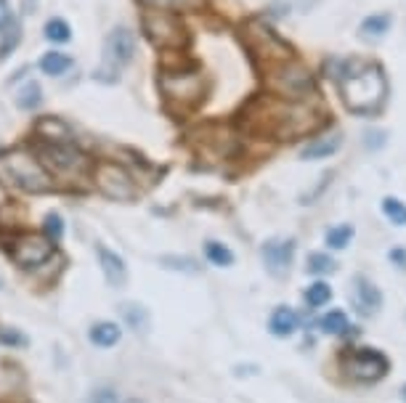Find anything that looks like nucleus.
Wrapping results in <instances>:
<instances>
[{"mask_svg":"<svg viewBox=\"0 0 406 403\" xmlns=\"http://www.w3.org/2000/svg\"><path fill=\"white\" fill-rule=\"evenodd\" d=\"M159 85L173 101H197L202 95V83L197 74H165Z\"/></svg>","mask_w":406,"mask_h":403,"instance_id":"nucleus-12","label":"nucleus"},{"mask_svg":"<svg viewBox=\"0 0 406 403\" xmlns=\"http://www.w3.org/2000/svg\"><path fill=\"white\" fill-rule=\"evenodd\" d=\"M269 329L274 337H290L298 329V313L287 305H279L269 318Z\"/></svg>","mask_w":406,"mask_h":403,"instance_id":"nucleus-16","label":"nucleus"},{"mask_svg":"<svg viewBox=\"0 0 406 403\" xmlns=\"http://www.w3.org/2000/svg\"><path fill=\"white\" fill-rule=\"evenodd\" d=\"M354 305L361 316H372L383 305V295L366 276H356L354 279Z\"/></svg>","mask_w":406,"mask_h":403,"instance_id":"nucleus-13","label":"nucleus"},{"mask_svg":"<svg viewBox=\"0 0 406 403\" xmlns=\"http://www.w3.org/2000/svg\"><path fill=\"white\" fill-rule=\"evenodd\" d=\"M51 255H53V242L48 236H40V233H24V236H19V239L13 242V247H11V257H13L21 268L43 265Z\"/></svg>","mask_w":406,"mask_h":403,"instance_id":"nucleus-10","label":"nucleus"},{"mask_svg":"<svg viewBox=\"0 0 406 403\" xmlns=\"http://www.w3.org/2000/svg\"><path fill=\"white\" fill-rule=\"evenodd\" d=\"M266 112H269L266 130L276 138H295L308 133L311 127H316V117L298 104H287V106L271 104L266 106Z\"/></svg>","mask_w":406,"mask_h":403,"instance_id":"nucleus-5","label":"nucleus"},{"mask_svg":"<svg viewBox=\"0 0 406 403\" xmlns=\"http://www.w3.org/2000/svg\"><path fill=\"white\" fill-rule=\"evenodd\" d=\"M305 300H308V305L311 308H322L327 305L329 300H332V286L324 284V281H316L305 289Z\"/></svg>","mask_w":406,"mask_h":403,"instance_id":"nucleus-28","label":"nucleus"},{"mask_svg":"<svg viewBox=\"0 0 406 403\" xmlns=\"http://www.w3.org/2000/svg\"><path fill=\"white\" fill-rule=\"evenodd\" d=\"M340 146H343V136H340V133L313 138L311 144L303 148V159H327V157H332Z\"/></svg>","mask_w":406,"mask_h":403,"instance_id":"nucleus-15","label":"nucleus"},{"mask_svg":"<svg viewBox=\"0 0 406 403\" xmlns=\"http://www.w3.org/2000/svg\"><path fill=\"white\" fill-rule=\"evenodd\" d=\"M271 90H276L281 98H290V101H300L303 95H308L313 90V80L311 74L305 72L298 64H281L276 66L269 77Z\"/></svg>","mask_w":406,"mask_h":403,"instance_id":"nucleus-8","label":"nucleus"},{"mask_svg":"<svg viewBox=\"0 0 406 403\" xmlns=\"http://www.w3.org/2000/svg\"><path fill=\"white\" fill-rule=\"evenodd\" d=\"M40 162L59 178H83L91 170V159L72 144H43Z\"/></svg>","mask_w":406,"mask_h":403,"instance_id":"nucleus-4","label":"nucleus"},{"mask_svg":"<svg viewBox=\"0 0 406 403\" xmlns=\"http://www.w3.org/2000/svg\"><path fill=\"white\" fill-rule=\"evenodd\" d=\"M383 215L393 226H406V204L396 197H385L383 199Z\"/></svg>","mask_w":406,"mask_h":403,"instance_id":"nucleus-27","label":"nucleus"},{"mask_svg":"<svg viewBox=\"0 0 406 403\" xmlns=\"http://www.w3.org/2000/svg\"><path fill=\"white\" fill-rule=\"evenodd\" d=\"M263 263H266V271L276 279H284L290 274L292 257H295V242L292 239H269L263 244Z\"/></svg>","mask_w":406,"mask_h":403,"instance_id":"nucleus-11","label":"nucleus"},{"mask_svg":"<svg viewBox=\"0 0 406 403\" xmlns=\"http://www.w3.org/2000/svg\"><path fill=\"white\" fill-rule=\"evenodd\" d=\"M390 24H393V16H390V13H372V16H366V19L361 21L359 35H361L364 40H380V37L390 30Z\"/></svg>","mask_w":406,"mask_h":403,"instance_id":"nucleus-17","label":"nucleus"},{"mask_svg":"<svg viewBox=\"0 0 406 403\" xmlns=\"http://www.w3.org/2000/svg\"><path fill=\"white\" fill-rule=\"evenodd\" d=\"M38 136L48 138L51 144H69V127L53 117H43L38 122Z\"/></svg>","mask_w":406,"mask_h":403,"instance_id":"nucleus-19","label":"nucleus"},{"mask_svg":"<svg viewBox=\"0 0 406 403\" xmlns=\"http://www.w3.org/2000/svg\"><path fill=\"white\" fill-rule=\"evenodd\" d=\"M0 178L30 194H45L53 186L51 175L43 168L40 159H35L27 151H11L0 159Z\"/></svg>","mask_w":406,"mask_h":403,"instance_id":"nucleus-2","label":"nucleus"},{"mask_svg":"<svg viewBox=\"0 0 406 403\" xmlns=\"http://www.w3.org/2000/svg\"><path fill=\"white\" fill-rule=\"evenodd\" d=\"M340 366H343L345 377H351L354 382H377L388 374L390 361L377 348H356L348 350L340 358Z\"/></svg>","mask_w":406,"mask_h":403,"instance_id":"nucleus-6","label":"nucleus"},{"mask_svg":"<svg viewBox=\"0 0 406 403\" xmlns=\"http://www.w3.org/2000/svg\"><path fill=\"white\" fill-rule=\"evenodd\" d=\"M38 8V0H24V13H35Z\"/></svg>","mask_w":406,"mask_h":403,"instance_id":"nucleus-37","label":"nucleus"},{"mask_svg":"<svg viewBox=\"0 0 406 403\" xmlns=\"http://www.w3.org/2000/svg\"><path fill=\"white\" fill-rule=\"evenodd\" d=\"M21 40V24L11 19L6 27H3V42H0V59H6Z\"/></svg>","mask_w":406,"mask_h":403,"instance_id":"nucleus-26","label":"nucleus"},{"mask_svg":"<svg viewBox=\"0 0 406 403\" xmlns=\"http://www.w3.org/2000/svg\"><path fill=\"white\" fill-rule=\"evenodd\" d=\"M40 69L45 74H51V77H62V74H67L72 69V56H67L62 51L45 53L40 59Z\"/></svg>","mask_w":406,"mask_h":403,"instance_id":"nucleus-20","label":"nucleus"},{"mask_svg":"<svg viewBox=\"0 0 406 403\" xmlns=\"http://www.w3.org/2000/svg\"><path fill=\"white\" fill-rule=\"evenodd\" d=\"M319 329H322L324 334L340 337V334H348L351 321H348V316H345L343 310H329V313H324V316L319 318Z\"/></svg>","mask_w":406,"mask_h":403,"instance_id":"nucleus-21","label":"nucleus"},{"mask_svg":"<svg viewBox=\"0 0 406 403\" xmlns=\"http://www.w3.org/2000/svg\"><path fill=\"white\" fill-rule=\"evenodd\" d=\"M152 11H170V8H197L199 0H141Z\"/></svg>","mask_w":406,"mask_h":403,"instance_id":"nucleus-32","label":"nucleus"},{"mask_svg":"<svg viewBox=\"0 0 406 403\" xmlns=\"http://www.w3.org/2000/svg\"><path fill=\"white\" fill-rule=\"evenodd\" d=\"M11 21V8H9V0H0V30L6 27Z\"/></svg>","mask_w":406,"mask_h":403,"instance_id":"nucleus-35","label":"nucleus"},{"mask_svg":"<svg viewBox=\"0 0 406 403\" xmlns=\"http://www.w3.org/2000/svg\"><path fill=\"white\" fill-rule=\"evenodd\" d=\"M45 37L51 42H67L72 37V30H69V24L64 19H48V24H45Z\"/></svg>","mask_w":406,"mask_h":403,"instance_id":"nucleus-31","label":"nucleus"},{"mask_svg":"<svg viewBox=\"0 0 406 403\" xmlns=\"http://www.w3.org/2000/svg\"><path fill=\"white\" fill-rule=\"evenodd\" d=\"M0 342L3 345H11V348H21V345H27V337L24 334H19L16 329H6V327H0Z\"/></svg>","mask_w":406,"mask_h":403,"instance_id":"nucleus-34","label":"nucleus"},{"mask_svg":"<svg viewBox=\"0 0 406 403\" xmlns=\"http://www.w3.org/2000/svg\"><path fill=\"white\" fill-rule=\"evenodd\" d=\"M144 30L152 37V42L162 45V48H176V45L184 42V27H181L176 13H170V11H152V13H146Z\"/></svg>","mask_w":406,"mask_h":403,"instance_id":"nucleus-9","label":"nucleus"},{"mask_svg":"<svg viewBox=\"0 0 406 403\" xmlns=\"http://www.w3.org/2000/svg\"><path fill=\"white\" fill-rule=\"evenodd\" d=\"M117 403H144V401H138V398H128V401H120V398H117Z\"/></svg>","mask_w":406,"mask_h":403,"instance_id":"nucleus-38","label":"nucleus"},{"mask_svg":"<svg viewBox=\"0 0 406 403\" xmlns=\"http://www.w3.org/2000/svg\"><path fill=\"white\" fill-rule=\"evenodd\" d=\"M135 53V35L128 27H115V30L106 35L104 40V59H101V66L96 77L104 80V83H115L123 66L133 62Z\"/></svg>","mask_w":406,"mask_h":403,"instance_id":"nucleus-3","label":"nucleus"},{"mask_svg":"<svg viewBox=\"0 0 406 403\" xmlns=\"http://www.w3.org/2000/svg\"><path fill=\"white\" fill-rule=\"evenodd\" d=\"M45 236H48L51 242H59L64 236V221L59 212H48V215H45Z\"/></svg>","mask_w":406,"mask_h":403,"instance_id":"nucleus-33","label":"nucleus"},{"mask_svg":"<svg viewBox=\"0 0 406 403\" xmlns=\"http://www.w3.org/2000/svg\"><path fill=\"white\" fill-rule=\"evenodd\" d=\"M401 395H404V401H406V385H404V390H401Z\"/></svg>","mask_w":406,"mask_h":403,"instance_id":"nucleus-39","label":"nucleus"},{"mask_svg":"<svg viewBox=\"0 0 406 403\" xmlns=\"http://www.w3.org/2000/svg\"><path fill=\"white\" fill-rule=\"evenodd\" d=\"M205 257H208L213 265H220V268H229V265L234 263V252H231L226 244H220V242L205 244Z\"/></svg>","mask_w":406,"mask_h":403,"instance_id":"nucleus-25","label":"nucleus"},{"mask_svg":"<svg viewBox=\"0 0 406 403\" xmlns=\"http://www.w3.org/2000/svg\"><path fill=\"white\" fill-rule=\"evenodd\" d=\"M120 313L128 321V327L133 332H149V313H146L144 305H135V303H123L120 305Z\"/></svg>","mask_w":406,"mask_h":403,"instance_id":"nucleus-22","label":"nucleus"},{"mask_svg":"<svg viewBox=\"0 0 406 403\" xmlns=\"http://www.w3.org/2000/svg\"><path fill=\"white\" fill-rule=\"evenodd\" d=\"M40 101H43V90L35 80H30V83L16 93V106H19V109H27V112H30V109H38Z\"/></svg>","mask_w":406,"mask_h":403,"instance_id":"nucleus-23","label":"nucleus"},{"mask_svg":"<svg viewBox=\"0 0 406 403\" xmlns=\"http://www.w3.org/2000/svg\"><path fill=\"white\" fill-rule=\"evenodd\" d=\"M337 263L327 252H311L308 255V271L316 276H324V274H332Z\"/></svg>","mask_w":406,"mask_h":403,"instance_id":"nucleus-30","label":"nucleus"},{"mask_svg":"<svg viewBox=\"0 0 406 403\" xmlns=\"http://www.w3.org/2000/svg\"><path fill=\"white\" fill-rule=\"evenodd\" d=\"M337 83H340L345 106L356 115H372L385 101V77L375 64L359 62V59L345 62L337 74Z\"/></svg>","mask_w":406,"mask_h":403,"instance_id":"nucleus-1","label":"nucleus"},{"mask_svg":"<svg viewBox=\"0 0 406 403\" xmlns=\"http://www.w3.org/2000/svg\"><path fill=\"white\" fill-rule=\"evenodd\" d=\"M94 178L98 191L106 194L109 199L130 202L135 199V194H138V186H135L133 175H130L123 165H117V162H101V165H96Z\"/></svg>","mask_w":406,"mask_h":403,"instance_id":"nucleus-7","label":"nucleus"},{"mask_svg":"<svg viewBox=\"0 0 406 403\" xmlns=\"http://www.w3.org/2000/svg\"><path fill=\"white\" fill-rule=\"evenodd\" d=\"M390 260H396L398 268H406V252H401V250H393V252H390Z\"/></svg>","mask_w":406,"mask_h":403,"instance_id":"nucleus-36","label":"nucleus"},{"mask_svg":"<svg viewBox=\"0 0 406 403\" xmlns=\"http://www.w3.org/2000/svg\"><path fill=\"white\" fill-rule=\"evenodd\" d=\"M88 337H91V342H94V345H98V348H112V345H117V342H120L123 332H120V327H117V324H112V321H98V324H94V327H91Z\"/></svg>","mask_w":406,"mask_h":403,"instance_id":"nucleus-18","label":"nucleus"},{"mask_svg":"<svg viewBox=\"0 0 406 403\" xmlns=\"http://www.w3.org/2000/svg\"><path fill=\"white\" fill-rule=\"evenodd\" d=\"M354 226H348V223H340V226H334L327 231V247L329 250H345L351 239H354Z\"/></svg>","mask_w":406,"mask_h":403,"instance_id":"nucleus-24","label":"nucleus"},{"mask_svg":"<svg viewBox=\"0 0 406 403\" xmlns=\"http://www.w3.org/2000/svg\"><path fill=\"white\" fill-rule=\"evenodd\" d=\"M98 252V263H101V271H104L106 281L112 286H123L128 281V268H125V260L120 257L117 252L106 250V247H96Z\"/></svg>","mask_w":406,"mask_h":403,"instance_id":"nucleus-14","label":"nucleus"},{"mask_svg":"<svg viewBox=\"0 0 406 403\" xmlns=\"http://www.w3.org/2000/svg\"><path fill=\"white\" fill-rule=\"evenodd\" d=\"M159 263L165 265V268H170V271H184V274H197L199 265L197 260H191V257H178V255H165V257H159Z\"/></svg>","mask_w":406,"mask_h":403,"instance_id":"nucleus-29","label":"nucleus"}]
</instances>
